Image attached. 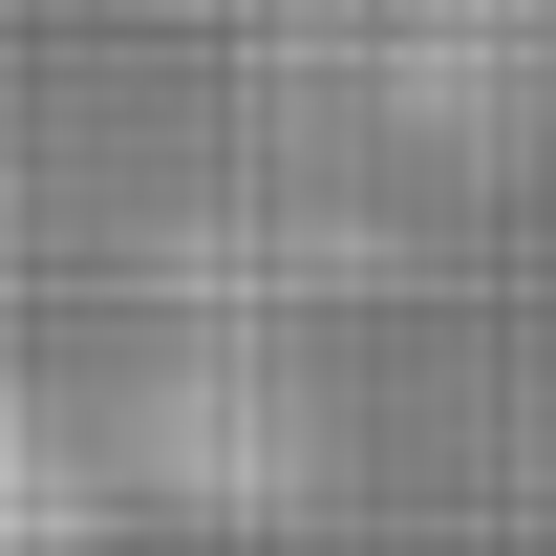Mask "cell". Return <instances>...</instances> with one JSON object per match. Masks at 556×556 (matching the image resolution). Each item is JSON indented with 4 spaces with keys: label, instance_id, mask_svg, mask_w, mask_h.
<instances>
[{
    "label": "cell",
    "instance_id": "6da1fadb",
    "mask_svg": "<svg viewBox=\"0 0 556 556\" xmlns=\"http://www.w3.org/2000/svg\"><path fill=\"white\" fill-rule=\"evenodd\" d=\"M129 450H150V492H193V514H300V492L343 471V407H321V364H300V343L193 321V343L129 386Z\"/></svg>",
    "mask_w": 556,
    "mask_h": 556
},
{
    "label": "cell",
    "instance_id": "7a4b0ae2",
    "mask_svg": "<svg viewBox=\"0 0 556 556\" xmlns=\"http://www.w3.org/2000/svg\"><path fill=\"white\" fill-rule=\"evenodd\" d=\"M108 535V450H86V407H22V556H86Z\"/></svg>",
    "mask_w": 556,
    "mask_h": 556
},
{
    "label": "cell",
    "instance_id": "3957f363",
    "mask_svg": "<svg viewBox=\"0 0 556 556\" xmlns=\"http://www.w3.org/2000/svg\"><path fill=\"white\" fill-rule=\"evenodd\" d=\"M172 22H257V0H172Z\"/></svg>",
    "mask_w": 556,
    "mask_h": 556
}]
</instances>
